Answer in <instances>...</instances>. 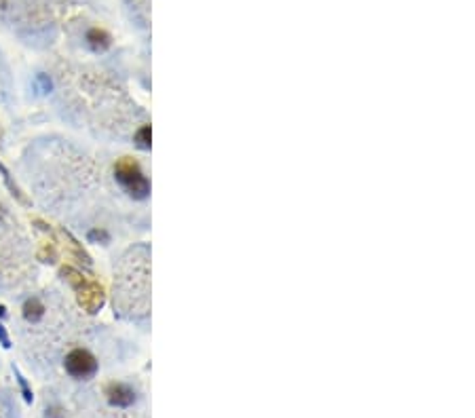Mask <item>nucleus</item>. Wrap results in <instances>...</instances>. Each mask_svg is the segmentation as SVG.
Masks as SVG:
<instances>
[{
	"label": "nucleus",
	"instance_id": "9",
	"mask_svg": "<svg viewBox=\"0 0 475 418\" xmlns=\"http://www.w3.org/2000/svg\"><path fill=\"white\" fill-rule=\"evenodd\" d=\"M43 262H55L57 260V247L53 241H43L40 243V251H38Z\"/></svg>",
	"mask_w": 475,
	"mask_h": 418
},
{
	"label": "nucleus",
	"instance_id": "2",
	"mask_svg": "<svg viewBox=\"0 0 475 418\" xmlns=\"http://www.w3.org/2000/svg\"><path fill=\"white\" fill-rule=\"evenodd\" d=\"M114 176L119 180V184L133 196V199H146L150 194V182L144 176L140 163L131 157H123L116 161L114 165Z\"/></svg>",
	"mask_w": 475,
	"mask_h": 418
},
{
	"label": "nucleus",
	"instance_id": "3",
	"mask_svg": "<svg viewBox=\"0 0 475 418\" xmlns=\"http://www.w3.org/2000/svg\"><path fill=\"white\" fill-rule=\"evenodd\" d=\"M66 372L76 378V380H87L91 376H96L98 372V359L93 357V353H89L87 348H74L66 355L63 362Z\"/></svg>",
	"mask_w": 475,
	"mask_h": 418
},
{
	"label": "nucleus",
	"instance_id": "1",
	"mask_svg": "<svg viewBox=\"0 0 475 418\" xmlns=\"http://www.w3.org/2000/svg\"><path fill=\"white\" fill-rule=\"evenodd\" d=\"M61 277L72 286V290L76 292V302L83 311L87 313H98L104 302H106V292L104 286L100 281H93V279H87L81 270H76L74 266H61Z\"/></svg>",
	"mask_w": 475,
	"mask_h": 418
},
{
	"label": "nucleus",
	"instance_id": "13",
	"mask_svg": "<svg viewBox=\"0 0 475 418\" xmlns=\"http://www.w3.org/2000/svg\"><path fill=\"white\" fill-rule=\"evenodd\" d=\"M0 344H3L5 348H9L11 346V338H9V334H7V327L0 323Z\"/></svg>",
	"mask_w": 475,
	"mask_h": 418
},
{
	"label": "nucleus",
	"instance_id": "12",
	"mask_svg": "<svg viewBox=\"0 0 475 418\" xmlns=\"http://www.w3.org/2000/svg\"><path fill=\"white\" fill-rule=\"evenodd\" d=\"M89 239H91V241H104V243L110 241V237H108L106 231H91V233H89Z\"/></svg>",
	"mask_w": 475,
	"mask_h": 418
},
{
	"label": "nucleus",
	"instance_id": "15",
	"mask_svg": "<svg viewBox=\"0 0 475 418\" xmlns=\"http://www.w3.org/2000/svg\"><path fill=\"white\" fill-rule=\"evenodd\" d=\"M0 137H3V131H0Z\"/></svg>",
	"mask_w": 475,
	"mask_h": 418
},
{
	"label": "nucleus",
	"instance_id": "5",
	"mask_svg": "<svg viewBox=\"0 0 475 418\" xmlns=\"http://www.w3.org/2000/svg\"><path fill=\"white\" fill-rule=\"evenodd\" d=\"M85 40H87L89 49L96 51V53H104V51L110 49V45H112V36H110L106 30H102V28H91V30L87 32Z\"/></svg>",
	"mask_w": 475,
	"mask_h": 418
},
{
	"label": "nucleus",
	"instance_id": "11",
	"mask_svg": "<svg viewBox=\"0 0 475 418\" xmlns=\"http://www.w3.org/2000/svg\"><path fill=\"white\" fill-rule=\"evenodd\" d=\"M17 374V382H20V387H22V391H24V399L28 401V403H32V391L28 389V382H26V378L20 374V372H15Z\"/></svg>",
	"mask_w": 475,
	"mask_h": 418
},
{
	"label": "nucleus",
	"instance_id": "8",
	"mask_svg": "<svg viewBox=\"0 0 475 418\" xmlns=\"http://www.w3.org/2000/svg\"><path fill=\"white\" fill-rule=\"evenodd\" d=\"M150 139H152V131L150 125H144L135 131V146L140 150H150Z\"/></svg>",
	"mask_w": 475,
	"mask_h": 418
},
{
	"label": "nucleus",
	"instance_id": "14",
	"mask_svg": "<svg viewBox=\"0 0 475 418\" xmlns=\"http://www.w3.org/2000/svg\"><path fill=\"white\" fill-rule=\"evenodd\" d=\"M0 317H7V309L3 304H0Z\"/></svg>",
	"mask_w": 475,
	"mask_h": 418
},
{
	"label": "nucleus",
	"instance_id": "6",
	"mask_svg": "<svg viewBox=\"0 0 475 418\" xmlns=\"http://www.w3.org/2000/svg\"><path fill=\"white\" fill-rule=\"evenodd\" d=\"M61 239L66 241V245H68V249H70V254L76 258V262H81V264H85V266H91V258H89V254L83 249V245L78 243L70 233H61Z\"/></svg>",
	"mask_w": 475,
	"mask_h": 418
},
{
	"label": "nucleus",
	"instance_id": "10",
	"mask_svg": "<svg viewBox=\"0 0 475 418\" xmlns=\"http://www.w3.org/2000/svg\"><path fill=\"white\" fill-rule=\"evenodd\" d=\"M0 171H3V176H5V182L9 184L11 192H13V194H15V196H17L20 201H24V203H26V196H24V192H22V190H20V188H17V186L13 184V180H11V176H9V171H7V169L3 167V163H0Z\"/></svg>",
	"mask_w": 475,
	"mask_h": 418
},
{
	"label": "nucleus",
	"instance_id": "4",
	"mask_svg": "<svg viewBox=\"0 0 475 418\" xmlns=\"http://www.w3.org/2000/svg\"><path fill=\"white\" fill-rule=\"evenodd\" d=\"M106 399L114 408H129L135 403V391L125 382H110L106 387Z\"/></svg>",
	"mask_w": 475,
	"mask_h": 418
},
{
	"label": "nucleus",
	"instance_id": "7",
	"mask_svg": "<svg viewBox=\"0 0 475 418\" xmlns=\"http://www.w3.org/2000/svg\"><path fill=\"white\" fill-rule=\"evenodd\" d=\"M22 311H24V319L30 321V323H36V321H40L45 317V304L38 298H28L24 302Z\"/></svg>",
	"mask_w": 475,
	"mask_h": 418
}]
</instances>
